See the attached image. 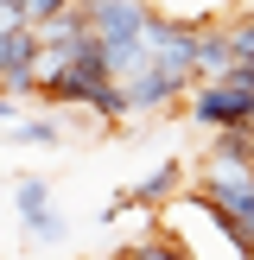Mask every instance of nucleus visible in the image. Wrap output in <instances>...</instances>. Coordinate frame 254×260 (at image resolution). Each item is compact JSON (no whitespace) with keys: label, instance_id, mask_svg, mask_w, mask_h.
<instances>
[{"label":"nucleus","instance_id":"5","mask_svg":"<svg viewBox=\"0 0 254 260\" xmlns=\"http://www.w3.org/2000/svg\"><path fill=\"white\" fill-rule=\"evenodd\" d=\"M203 165H248L254 172V127H216Z\"/></svg>","mask_w":254,"mask_h":260},{"label":"nucleus","instance_id":"1","mask_svg":"<svg viewBox=\"0 0 254 260\" xmlns=\"http://www.w3.org/2000/svg\"><path fill=\"white\" fill-rule=\"evenodd\" d=\"M184 114L197 127H254V70H223V76H197L184 95Z\"/></svg>","mask_w":254,"mask_h":260},{"label":"nucleus","instance_id":"3","mask_svg":"<svg viewBox=\"0 0 254 260\" xmlns=\"http://www.w3.org/2000/svg\"><path fill=\"white\" fill-rule=\"evenodd\" d=\"M13 210H19V222H25L32 241H64V216L51 210V184L45 178H19L13 184Z\"/></svg>","mask_w":254,"mask_h":260},{"label":"nucleus","instance_id":"10","mask_svg":"<svg viewBox=\"0 0 254 260\" xmlns=\"http://www.w3.org/2000/svg\"><path fill=\"white\" fill-rule=\"evenodd\" d=\"M108 260H121V254H108Z\"/></svg>","mask_w":254,"mask_h":260},{"label":"nucleus","instance_id":"6","mask_svg":"<svg viewBox=\"0 0 254 260\" xmlns=\"http://www.w3.org/2000/svg\"><path fill=\"white\" fill-rule=\"evenodd\" d=\"M223 70H235L229 25H203V32H197V76H223Z\"/></svg>","mask_w":254,"mask_h":260},{"label":"nucleus","instance_id":"2","mask_svg":"<svg viewBox=\"0 0 254 260\" xmlns=\"http://www.w3.org/2000/svg\"><path fill=\"white\" fill-rule=\"evenodd\" d=\"M190 190H197L223 222H235L241 235L254 241V172H248V165H203Z\"/></svg>","mask_w":254,"mask_h":260},{"label":"nucleus","instance_id":"7","mask_svg":"<svg viewBox=\"0 0 254 260\" xmlns=\"http://www.w3.org/2000/svg\"><path fill=\"white\" fill-rule=\"evenodd\" d=\"M70 13V0H25V25H51Z\"/></svg>","mask_w":254,"mask_h":260},{"label":"nucleus","instance_id":"4","mask_svg":"<svg viewBox=\"0 0 254 260\" xmlns=\"http://www.w3.org/2000/svg\"><path fill=\"white\" fill-rule=\"evenodd\" d=\"M7 140H13V146H38V152H57L64 140H70V114H57V108H51V114H25L19 127H7Z\"/></svg>","mask_w":254,"mask_h":260},{"label":"nucleus","instance_id":"8","mask_svg":"<svg viewBox=\"0 0 254 260\" xmlns=\"http://www.w3.org/2000/svg\"><path fill=\"white\" fill-rule=\"evenodd\" d=\"M25 114H19V95H0V127H19Z\"/></svg>","mask_w":254,"mask_h":260},{"label":"nucleus","instance_id":"9","mask_svg":"<svg viewBox=\"0 0 254 260\" xmlns=\"http://www.w3.org/2000/svg\"><path fill=\"white\" fill-rule=\"evenodd\" d=\"M70 7H83V13H89V7H96V0H70Z\"/></svg>","mask_w":254,"mask_h":260}]
</instances>
